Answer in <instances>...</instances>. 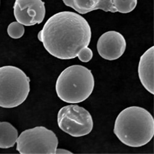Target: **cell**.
<instances>
[{
    "instance_id": "cell-5",
    "label": "cell",
    "mask_w": 154,
    "mask_h": 154,
    "mask_svg": "<svg viewBox=\"0 0 154 154\" xmlns=\"http://www.w3.org/2000/svg\"><path fill=\"white\" fill-rule=\"evenodd\" d=\"M58 143L54 131L37 126L22 132L17 140L16 149L21 154H54Z\"/></svg>"
},
{
    "instance_id": "cell-13",
    "label": "cell",
    "mask_w": 154,
    "mask_h": 154,
    "mask_svg": "<svg viewBox=\"0 0 154 154\" xmlns=\"http://www.w3.org/2000/svg\"><path fill=\"white\" fill-rule=\"evenodd\" d=\"M24 26L18 22L11 23L7 28L8 35L11 38L14 39L21 38L24 35Z\"/></svg>"
},
{
    "instance_id": "cell-3",
    "label": "cell",
    "mask_w": 154,
    "mask_h": 154,
    "mask_svg": "<svg viewBox=\"0 0 154 154\" xmlns=\"http://www.w3.org/2000/svg\"><path fill=\"white\" fill-rule=\"evenodd\" d=\"M95 79L91 70L81 65L65 68L56 83L58 97L68 103H79L86 100L94 91Z\"/></svg>"
},
{
    "instance_id": "cell-14",
    "label": "cell",
    "mask_w": 154,
    "mask_h": 154,
    "mask_svg": "<svg viewBox=\"0 0 154 154\" xmlns=\"http://www.w3.org/2000/svg\"><path fill=\"white\" fill-rule=\"evenodd\" d=\"M77 57H78L81 61L84 63H87L90 61L93 58V51H91V49L89 48L88 47H86L83 48L79 52Z\"/></svg>"
},
{
    "instance_id": "cell-15",
    "label": "cell",
    "mask_w": 154,
    "mask_h": 154,
    "mask_svg": "<svg viewBox=\"0 0 154 154\" xmlns=\"http://www.w3.org/2000/svg\"><path fill=\"white\" fill-rule=\"evenodd\" d=\"M56 154H72L70 151L65 149H57Z\"/></svg>"
},
{
    "instance_id": "cell-7",
    "label": "cell",
    "mask_w": 154,
    "mask_h": 154,
    "mask_svg": "<svg viewBox=\"0 0 154 154\" xmlns=\"http://www.w3.org/2000/svg\"><path fill=\"white\" fill-rule=\"evenodd\" d=\"M13 8L17 21L26 26L40 24L45 16V3L42 0H16Z\"/></svg>"
},
{
    "instance_id": "cell-12",
    "label": "cell",
    "mask_w": 154,
    "mask_h": 154,
    "mask_svg": "<svg viewBox=\"0 0 154 154\" xmlns=\"http://www.w3.org/2000/svg\"><path fill=\"white\" fill-rule=\"evenodd\" d=\"M112 2L116 11L121 14L131 12L137 4V0H112Z\"/></svg>"
},
{
    "instance_id": "cell-4",
    "label": "cell",
    "mask_w": 154,
    "mask_h": 154,
    "mask_svg": "<svg viewBox=\"0 0 154 154\" xmlns=\"http://www.w3.org/2000/svg\"><path fill=\"white\" fill-rule=\"evenodd\" d=\"M29 91V78L23 70L11 65L0 67V107L19 106L26 100Z\"/></svg>"
},
{
    "instance_id": "cell-1",
    "label": "cell",
    "mask_w": 154,
    "mask_h": 154,
    "mask_svg": "<svg viewBox=\"0 0 154 154\" xmlns=\"http://www.w3.org/2000/svg\"><path fill=\"white\" fill-rule=\"evenodd\" d=\"M91 28L75 12L62 11L51 16L38 35L49 54L61 60L76 58L91 40Z\"/></svg>"
},
{
    "instance_id": "cell-9",
    "label": "cell",
    "mask_w": 154,
    "mask_h": 154,
    "mask_svg": "<svg viewBox=\"0 0 154 154\" xmlns=\"http://www.w3.org/2000/svg\"><path fill=\"white\" fill-rule=\"evenodd\" d=\"M154 47L142 54L139 63L138 75L140 82L147 91L154 94Z\"/></svg>"
},
{
    "instance_id": "cell-11",
    "label": "cell",
    "mask_w": 154,
    "mask_h": 154,
    "mask_svg": "<svg viewBox=\"0 0 154 154\" xmlns=\"http://www.w3.org/2000/svg\"><path fill=\"white\" fill-rule=\"evenodd\" d=\"M18 138L17 130L8 122H0V148L14 147Z\"/></svg>"
},
{
    "instance_id": "cell-2",
    "label": "cell",
    "mask_w": 154,
    "mask_h": 154,
    "mask_svg": "<svg viewBox=\"0 0 154 154\" xmlns=\"http://www.w3.org/2000/svg\"><path fill=\"white\" fill-rule=\"evenodd\" d=\"M114 133L125 145L141 147L148 143L154 137V118L143 107H128L118 115Z\"/></svg>"
},
{
    "instance_id": "cell-8",
    "label": "cell",
    "mask_w": 154,
    "mask_h": 154,
    "mask_svg": "<svg viewBox=\"0 0 154 154\" xmlns=\"http://www.w3.org/2000/svg\"><path fill=\"white\" fill-rule=\"evenodd\" d=\"M126 42L123 35L116 31L104 33L98 40L97 48L104 59L113 61L120 58L126 49Z\"/></svg>"
},
{
    "instance_id": "cell-6",
    "label": "cell",
    "mask_w": 154,
    "mask_h": 154,
    "mask_svg": "<svg viewBox=\"0 0 154 154\" xmlns=\"http://www.w3.org/2000/svg\"><path fill=\"white\" fill-rule=\"evenodd\" d=\"M57 121L62 131L74 137L89 134L94 126L93 118L89 112L77 104L62 107L58 112Z\"/></svg>"
},
{
    "instance_id": "cell-10",
    "label": "cell",
    "mask_w": 154,
    "mask_h": 154,
    "mask_svg": "<svg viewBox=\"0 0 154 154\" xmlns=\"http://www.w3.org/2000/svg\"><path fill=\"white\" fill-rule=\"evenodd\" d=\"M65 5L80 14L101 9L105 12H116L112 0H62Z\"/></svg>"
}]
</instances>
